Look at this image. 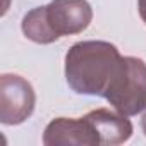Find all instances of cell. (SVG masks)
Wrapping results in <instances>:
<instances>
[{"label": "cell", "instance_id": "obj_1", "mask_svg": "<svg viewBox=\"0 0 146 146\" xmlns=\"http://www.w3.org/2000/svg\"><path fill=\"white\" fill-rule=\"evenodd\" d=\"M120 58L119 48L108 41H78L65 53V81L78 95L105 96Z\"/></svg>", "mask_w": 146, "mask_h": 146}, {"label": "cell", "instance_id": "obj_2", "mask_svg": "<svg viewBox=\"0 0 146 146\" xmlns=\"http://www.w3.org/2000/svg\"><path fill=\"white\" fill-rule=\"evenodd\" d=\"M125 117L146 108V62L137 57H122L103 96Z\"/></svg>", "mask_w": 146, "mask_h": 146}, {"label": "cell", "instance_id": "obj_3", "mask_svg": "<svg viewBox=\"0 0 146 146\" xmlns=\"http://www.w3.org/2000/svg\"><path fill=\"white\" fill-rule=\"evenodd\" d=\"M36 95L28 79L19 74L0 76V122L17 125L28 120L35 112Z\"/></svg>", "mask_w": 146, "mask_h": 146}, {"label": "cell", "instance_id": "obj_4", "mask_svg": "<svg viewBox=\"0 0 146 146\" xmlns=\"http://www.w3.org/2000/svg\"><path fill=\"white\" fill-rule=\"evenodd\" d=\"M45 12L57 38L83 33L93 19V9L88 0H52L45 5Z\"/></svg>", "mask_w": 146, "mask_h": 146}, {"label": "cell", "instance_id": "obj_5", "mask_svg": "<svg viewBox=\"0 0 146 146\" xmlns=\"http://www.w3.org/2000/svg\"><path fill=\"white\" fill-rule=\"evenodd\" d=\"M43 144L45 146H60V144L98 146L100 139L86 117H81V119L57 117L45 127Z\"/></svg>", "mask_w": 146, "mask_h": 146}, {"label": "cell", "instance_id": "obj_6", "mask_svg": "<svg viewBox=\"0 0 146 146\" xmlns=\"http://www.w3.org/2000/svg\"><path fill=\"white\" fill-rule=\"evenodd\" d=\"M84 117L90 120V124L96 131L100 144H107V146L122 144L129 141L132 136L131 120L117 110L113 112L108 108H96L86 113Z\"/></svg>", "mask_w": 146, "mask_h": 146}, {"label": "cell", "instance_id": "obj_7", "mask_svg": "<svg viewBox=\"0 0 146 146\" xmlns=\"http://www.w3.org/2000/svg\"><path fill=\"white\" fill-rule=\"evenodd\" d=\"M21 29L24 33V36L38 45H50L53 41H57L58 38L55 36V33L52 31L48 21H46V12H45V5L43 7H35L31 9L21 23Z\"/></svg>", "mask_w": 146, "mask_h": 146}, {"label": "cell", "instance_id": "obj_8", "mask_svg": "<svg viewBox=\"0 0 146 146\" xmlns=\"http://www.w3.org/2000/svg\"><path fill=\"white\" fill-rule=\"evenodd\" d=\"M137 9H139V16L143 23L146 24V0H137Z\"/></svg>", "mask_w": 146, "mask_h": 146}, {"label": "cell", "instance_id": "obj_9", "mask_svg": "<svg viewBox=\"0 0 146 146\" xmlns=\"http://www.w3.org/2000/svg\"><path fill=\"white\" fill-rule=\"evenodd\" d=\"M141 127H143V132H144V136H146V108H144V113H143V117H141Z\"/></svg>", "mask_w": 146, "mask_h": 146}]
</instances>
